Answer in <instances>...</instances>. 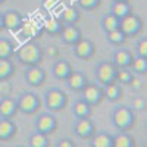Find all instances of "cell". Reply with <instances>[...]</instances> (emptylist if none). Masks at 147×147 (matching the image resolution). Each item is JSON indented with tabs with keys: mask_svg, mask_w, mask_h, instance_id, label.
Returning <instances> with one entry per match:
<instances>
[{
	"mask_svg": "<svg viewBox=\"0 0 147 147\" xmlns=\"http://www.w3.org/2000/svg\"><path fill=\"white\" fill-rule=\"evenodd\" d=\"M13 55L16 56V59L19 62L25 66L38 65L41 57H43V52H41L40 44H37L34 40H28L22 46H19L13 52Z\"/></svg>",
	"mask_w": 147,
	"mask_h": 147,
	"instance_id": "1",
	"label": "cell"
},
{
	"mask_svg": "<svg viewBox=\"0 0 147 147\" xmlns=\"http://www.w3.org/2000/svg\"><path fill=\"white\" fill-rule=\"evenodd\" d=\"M110 121H112V125L122 131V132H127L128 129L132 128L134 122H136V112L129 107V106H116L112 110V115H110Z\"/></svg>",
	"mask_w": 147,
	"mask_h": 147,
	"instance_id": "2",
	"label": "cell"
},
{
	"mask_svg": "<svg viewBox=\"0 0 147 147\" xmlns=\"http://www.w3.org/2000/svg\"><path fill=\"white\" fill-rule=\"evenodd\" d=\"M66 103H68V97L63 90L53 87L44 93V105L49 109V112H52V113L60 112V110L65 109Z\"/></svg>",
	"mask_w": 147,
	"mask_h": 147,
	"instance_id": "3",
	"label": "cell"
},
{
	"mask_svg": "<svg viewBox=\"0 0 147 147\" xmlns=\"http://www.w3.org/2000/svg\"><path fill=\"white\" fill-rule=\"evenodd\" d=\"M143 28V21L138 15L129 12L128 15H125L124 18L119 19V30L122 31L125 37H132L137 35Z\"/></svg>",
	"mask_w": 147,
	"mask_h": 147,
	"instance_id": "4",
	"label": "cell"
},
{
	"mask_svg": "<svg viewBox=\"0 0 147 147\" xmlns=\"http://www.w3.org/2000/svg\"><path fill=\"white\" fill-rule=\"evenodd\" d=\"M34 127L37 132H41L44 136H50L57 129V119L52 112H43L37 115L34 121Z\"/></svg>",
	"mask_w": 147,
	"mask_h": 147,
	"instance_id": "5",
	"label": "cell"
},
{
	"mask_svg": "<svg viewBox=\"0 0 147 147\" xmlns=\"http://www.w3.org/2000/svg\"><path fill=\"white\" fill-rule=\"evenodd\" d=\"M16 107H18V110H21L25 115H34L40 107V99L32 91L22 93L16 100Z\"/></svg>",
	"mask_w": 147,
	"mask_h": 147,
	"instance_id": "6",
	"label": "cell"
},
{
	"mask_svg": "<svg viewBox=\"0 0 147 147\" xmlns=\"http://www.w3.org/2000/svg\"><path fill=\"white\" fill-rule=\"evenodd\" d=\"M72 131L78 138L88 140L96 132V127L90 118H75L74 125H72Z\"/></svg>",
	"mask_w": 147,
	"mask_h": 147,
	"instance_id": "7",
	"label": "cell"
},
{
	"mask_svg": "<svg viewBox=\"0 0 147 147\" xmlns=\"http://www.w3.org/2000/svg\"><path fill=\"white\" fill-rule=\"evenodd\" d=\"M96 78L100 82V85H106L110 81H115V74H116V68L112 62H107V60H103V62H99L96 65L94 69Z\"/></svg>",
	"mask_w": 147,
	"mask_h": 147,
	"instance_id": "8",
	"label": "cell"
},
{
	"mask_svg": "<svg viewBox=\"0 0 147 147\" xmlns=\"http://www.w3.org/2000/svg\"><path fill=\"white\" fill-rule=\"evenodd\" d=\"M82 93V97L81 99L85 100L90 106H94L97 105L102 99H103V87L100 84H91V82H87V85L81 90Z\"/></svg>",
	"mask_w": 147,
	"mask_h": 147,
	"instance_id": "9",
	"label": "cell"
},
{
	"mask_svg": "<svg viewBox=\"0 0 147 147\" xmlns=\"http://www.w3.org/2000/svg\"><path fill=\"white\" fill-rule=\"evenodd\" d=\"M19 31L21 34L25 37V38L28 40H34L37 38V37H40L43 28H41V22L38 21H35L32 18H24L22 19V24H21V27H19Z\"/></svg>",
	"mask_w": 147,
	"mask_h": 147,
	"instance_id": "10",
	"label": "cell"
},
{
	"mask_svg": "<svg viewBox=\"0 0 147 147\" xmlns=\"http://www.w3.org/2000/svg\"><path fill=\"white\" fill-rule=\"evenodd\" d=\"M94 43L90 40V38H84V37H81V38L75 43L72 44V52L74 55H75L77 57L80 59H88L94 55Z\"/></svg>",
	"mask_w": 147,
	"mask_h": 147,
	"instance_id": "11",
	"label": "cell"
},
{
	"mask_svg": "<svg viewBox=\"0 0 147 147\" xmlns=\"http://www.w3.org/2000/svg\"><path fill=\"white\" fill-rule=\"evenodd\" d=\"M24 78L32 87H38L46 80V71L43 68H40L38 65L27 66V71L24 72Z\"/></svg>",
	"mask_w": 147,
	"mask_h": 147,
	"instance_id": "12",
	"label": "cell"
},
{
	"mask_svg": "<svg viewBox=\"0 0 147 147\" xmlns=\"http://www.w3.org/2000/svg\"><path fill=\"white\" fill-rule=\"evenodd\" d=\"M65 82L68 85V88L72 90V91H81L85 85H87V77L85 74L81 72V71H77V69H72L69 72V75L65 78Z\"/></svg>",
	"mask_w": 147,
	"mask_h": 147,
	"instance_id": "13",
	"label": "cell"
},
{
	"mask_svg": "<svg viewBox=\"0 0 147 147\" xmlns=\"http://www.w3.org/2000/svg\"><path fill=\"white\" fill-rule=\"evenodd\" d=\"M60 38H62V41L63 43H66V44H75L81 37H82V34H81V30L75 25V24H63V27H62V30H60Z\"/></svg>",
	"mask_w": 147,
	"mask_h": 147,
	"instance_id": "14",
	"label": "cell"
},
{
	"mask_svg": "<svg viewBox=\"0 0 147 147\" xmlns=\"http://www.w3.org/2000/svg\"><path fill=\"white\" fill-rule=\"evenodd\" d=\"M2 18H3V28L9 31H18L24 19V16L18 10H12V9L2 12Z\"/></svg>",
	"mask_w": 147,
	"mask_h": 147,
	"instance_id": "15",
	"label": "cell"
},
{
	"mask_svg": "<svg viewBox=\"0 0 147 147\" xmlns=\"http://www.w3.org/2000/svg\"><path fill=\"white\" fill-rule=\"evenodd\" d=\"M16 124L12 118H0V141H7L15 137Z\"/></svg>",
	"mask_w": 147,
	"mask_h": 147,
	"instance_id": "16",
	"label": "cell"
},
{
	"mask_svg": "<svg viewBox=\"0 0 147 147\" xmlns=\"http://www.w3.org/2000/svg\"><path fill=\"white\" fill-rule=\"evenodd\" d=\"M88 140L90 147H113V136L106 131H96Z\"/></svg>",
	"mask_w": 147,
	"mask_h": 147,
	"instance_id": "17",
	"label": "cell"
},
{
	"mask_svg": "<svg viewBox=\"0 0 147 147\" xmlns=\"http://www.w3.org/2000/svg\"><path fill=\"white\" fill-rule=\"evenodd\" d=\"M132 60V55L127 49H116L112 56V63L116 69L119 68H129V63Z\"/></svg>",
	"mask_w": 147,
	"mask_h": 147,
	"instance_id": "18",
	"label": "cell"
},
{
	"mask_svg": "<svg viewBox=\"0 0 147 147\" xmlns=\"http://www.w3.org/2000/svg\"><path fill=\"white\" fill-rule=\"evenodd\" d=\"M71 71H72V66L66 59H57L52 66V75L57 80H65Z\"/></svg>",
	"mask_w": 147,
	"mask_h": 147,
	"instance_id": "19",
	"label": "cell"
},
{
	"mask_svg": "<svg viewBox=\"0 0 147 147\" xmlns=\"http://www.w3.org/2000/svg\"><path fill=\"white\" fill-rule=\"evenodd\" d=\"M16 110L18 107L15 99H12L10 96L0 99V118H13Z\"/></svg>",
	"mask_w": 147,
	"mask_h": 147,
	"instance_id": "20",
	"label": "cell"
},
{
	"mask_svg": "<svg viewBox=\"0 0 147 147\" xmlns=\"http://www.w3.org/2000/svg\"><path fill=\"white\" fill-rule=\"evenodd\" d=\"M59 19L62 21V24H77V21L80 19L78 7L74 5L63 6L62 10H60V13H59Z\"/></svg>",
	"mask_w": 147,
	"mask_h": 147,
	"instance_id": "21",
	"label": "cell"
},
{
	"mask_svg": "<svg viewBox=\"0 0 147 147\" xmlns=\"http://www.w3.org/2000/svg\"><path fill=\"white\" fill-rule=\"evenodd\" d=\"M103 96L109 102H118L122 97V87L116 81H110L106 85H103Z\"/></svg>",
	"mask_w": 147,
	"mask_h": 147,
	"instance_id": "22",
	"label": "cell"
},
{
	"mask_svg": "<svg viewBox=\"0 0 147 147\" xmlns=\"http://www.w3.org/2000/svg\"><path fill=\"white\" fill-rule=\"evenodd\" d=\"M62 27H63L62 21H60L59 18H56V16H49V18H46L41 22L43 31H46L47 34H50V35H59Z\"/></svg>",
	"mask_w": 147,
	"mask_h": 147,
	"instance_id": "23",
	"label": "cell"
},
{
	"mask_svg": "<svg viewBox=\"0 0 147 147\" xmlns=\"http://www.w3.org/2000/svg\"><path fill=\"white\" fill-rule=\"evenodd\" d=\"M72 115L75 118H90L91 115V106L82 100V99H78L74 102L72 105Z\"/></svg>",
	"mask_w": 147,
	"mask_h": 147,
	"instance_id": "24",
	"label": "cell"
},
{
	"mask_svg": "<svg viewBox=\"0 0 147 147\" xmlns=\"http://www.w3.org/2000/svg\"><path fill=\"white\" fill-rule=\"evenodd\" d=\"M131 12V5L127 0H119V2H112V6H110V12L113 16H116L118 19L124 18L125 15H128Z\"/></svg>",
	"mask_w": 147,
	"mask_h": 147,
	"instance_id": "25",
	"label": "cell"
},
{
	"mask_svg": "<svg viewBox=\"0 0 147 147\" xmlns=\"http://www.w3.org/2000/svg\"><path fill=\"white\" fill-rule=\"evenodd\" d=\"M113 147H136V143L129 134L119 131L113 136Z\"/></svg>",
	"mask_w": 147,
	"mask_h": 147,
	"instance_id": "26",
	"label": "cell"
},
{
	"mask_svg": "<svg viewBox=\"0 0 147 147\" xmlns=\"http://www.w3.org/2000/svg\"><path fill=\"white\" fill-rule=\"evenodd\" d=\"M129 71L137 75H143L147 72V59L140 57V56H134L131 63H129Z\"/></svg>",
	"mask_w": 147,
	"mask_h": 147,
	"instance_id": "27",
	"label": "cell"
},
{
	"mask_svg": "<svg viewBox=\"0 0 147 147\" xmlns=\"http://www.w3.org/2000/svg\"><path fill=\"white\" fill-rule=\"evenodd\" d=\"M28 147H49V136L34 131L28 137Z\"/></svg>",
	"mask_w": 147,
	"mask_h": 147,
	"instance_id": "28",
	"label": "cell"
},
{
	"mask_svg": "<svg viewBox=\"0 0 147 147\" xmlns=\"http://www.w3.org/2000/svg\"><path fill=\"white\" fill-rule=\"evenodd\" d=\"M13 43L6 37H0V59H10L13 56Z\"/></svg>",
	"mask_w": 147,
	"mask_h": 147,
	"instance_id": "29",
	"label": "cell"
},
{
	"mask_svg": "<svg viewBox=\"0 0 147 147\" xmlns=\"http://www.w3.org/2000/svg\"><path fill=\"white\" fill-rule=\"evenodd\" d=\"M100 25L103 28L105 32H109V31H113V30H118L119 28V19L116 16H113L112 13H106L102 21H100Z\"/></svg>",
	"mask_w": 147,
	"mask_h": 147,
	"instance_id": "30",
	"label": "cell"
},
{
	"mask_svg": "<svg viewBox=\"0 0 147 147\" xmlns=\"http://www.w3.org/2000/svg\"><path fill=\"white\" fill-rule=\"evenodd\" d=\"M13 72V62L10 59H0V81L7 80Z\"/></svg>",
	"mask_w": 147,
	"mask_h": 147,
	"instance_id": "31",
	"label": "cell"
},
{
	"mask_svg": "<svg viewBox=\"0 0 147 147\" xmlns=\"http://www.w3.org/2000/svg\"><path fill=\"white\" fill-rule=\"evenodd\" d=\"M127 37L122 34V31L118 28V30H113V31H109L106 32V40L110 43V44H113V46H119L125 41Z\"/></svg>",
	"mask_w": 147,
	"mask_h": 147,
	"instance_id": "32",
	"label": "cell"
},
{
	"mask_svg": "<svg viewBox=\"0 0 147 147\" xmlns=\"http://www.w3.org/2000/svg\"><path fill=\"white\" fill-rule=\"evenodd\" d=\"M132 75L134 74L129 71V68H119L116 69V74H115V81L119 84H129Z\"/></svg>",
	"mask_w": 147,
	"mask_h": 147,
	"instance_id": "33",
	"label": "cell"
},
{
	"mask_svg": "<svg viewBox=\"0 0 147 147\" xmlns=\"http://www.w3.org/2000/svg\"><path fill=\"white\" fill-rule=\"evenodd\" d=\"M136 56H140V57L147 59V37H146V35H143L141 38L137 41V46H136Z\"/></svg>",
	"mask_w": 147,
	"mask_h": 147,
	"instance_id": "34",
	"label": "cell"
},
{
	"mask_svg": "<svg viewBox=\"0 0 147 147\" xmlns=\"http://www.w3.org/2000/svg\"><path fill=\"white\" fill-rule=\"evenodd\" d=\"M134 112L136 110H144V107H146V99L143 96H134L132 97V100H131V106H129Z\"/></svg>",
	"mask_w": 147,
	"mask_h": 147,
	"instance_id": "35",
	"label": "cell"
},
{
	"mask_svg": "<svg viewBox=\"0 0 147 147\" xmlns=\"http://www.w3.org/2000/svg\"><path fill=\"white\" fill-rule=\"evenodd\" d=\"M77 3L81 9H85V10H93L96 9L97 6L100 5V0H77Z\"/></svg>",
	"mask_w": 147,
	"mask_h": 147,
	"instance_id": "36",
	"label": "cell"
},
{
	"mask_svg": "<svg viewBox=\"0 0 147 147\" xmlns=\"http://www.w3.org/2000/svg\"><path fill=\"white\" fill-rule=\"evenodd\" d=\"M12 91V85L7 82V80L0 81V96L2 97H7Z\"/></svg>",
	"mask_w": 147,
	"mask_h": 147,
	"instance_id": "37",
	"label": "cell"
},
{
	"mask_svg": "<svg viewBox=\"0 0 147 147\" xmlns=\"http://www.w3.org/2000/svg\"><path fill=\"white\" fill-rule=\"evenodd\" d=\"M128 85H129L134 91H138V90L143 87V80H141L138 75H132V78H131V81H129Z\"/></svg>",
	"mask_w": 147,
	"mask_h": 147,
	"instance_id": "38",
	"label": "cell"
},
{
	"mask_svg": "<svg viewBox=\"0 0 147 147\" xmlns=\"http://www.w3.org/2000/svg\"><path fill=\"white\" fill-rule=\"evenodd\" d=\"M56 147H77V146H75V143H74V140H71V138L65 137V138L57 140Z\"/></svg>",
	"mask_w": 147,
	"mask_h": 147,
	"instance_id": "39",
	"label": "cell"
},
{
	"mask_svg": "<svg viewBox=\"0 0 147 147\" xmlns=\"http://www.w3.org/2000/svg\"><path fill=\"white\" fill-rule=\"evenodd\" d=\"M59 5H60V0H43V6L47 10H55V7Z\"/></svg>",
	"mask_w": 147,
	"mask_h": 147,
	"instance_id": "40",
	"label": "cell"
},
{
	"mask_svg": "<svg viewBox=\"0 0 147 147\" xmlns=\"http://www.w3.org/2000/svg\"><path fill=\"white\" fill-rule=\"evenodd\" d=\"M57 53H59V49L56 46H50V47H49V55H50V56H57Z\"/></svg>",
	"mask_w": 147,
	"mask_h": 147,
	"instance_id": "41",
	"label": "cell"
},
{
	"mask_svg": "<svg viewBox=\"0 0 147 147\" xmlns=\"http://www.w3.org/2000/svg\"><path fill=\"white\" fill-rule=\"evenodd\" d=\"M0 30H3V18H2V12H0Z\"/></svg>",
	"mask_w": 147,
	"mask_h": 147,
	"instance_id": "42",
	"label": "cell"
},
{
	"mask_svg": "<svg viewBox=\"0 0 147 147\" xmlns=\"http://www.w3.org/2000/svg\"><path fill=\"white\" fill-rule=\"evenodd\" d=\"M112 2H119V0H112ZM127 2H129V0H127Z\"/></svg>",
	"mask_w": 147,
	"mask_h": 147,
	"instance_id": "43",
	"label": "cell"
},
{
	"mask_svg": "<svg viewBox=\"0 0 147 147\" xmlns=\"http://www.w3.org/2000/svg\"><path fill=\"white\" fill-rule=\"evenodd\" d=\"M3 2H5V0H0V5H2V3H3Z\"/></svg>",
	"mask_w": 147,
	"mask_h": 147,
	"instance_id": "44",
	"label": "cell"
},
{
	"mask_svg": "<svg viewBox=\"0 0 147 147\" xmlns=\"http://www.w3.org/2000/svg\"><path fill=\"white\" fill-rule=\"evenodd\" d=\"M18 147H24V146H18Z\"/></svg>",
	"mask_w": 147,
	"mask_h": 147,
	"instance_id": "45",
	"label": "cell"
}]
</instances>
